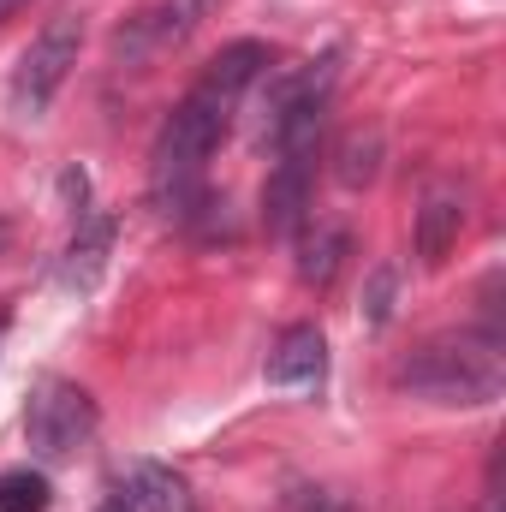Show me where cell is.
Wrapping results in <instances>:
<instances>
[{
  "instance_id": "cell-2",
  "label": "cell",
  "mask_w": 506,
  "mask_h": 512,
  "mask_svg": "<svg viewBox=\"0 0 506 512\" xmlns=\"http://www.w3.org/2000/svg\"><path fill=\"white\" fill-rule=\"evenodd\" d=\"M393 382L405 393H423L435 405H489L506 387V358H501V334H441L423 340Z\"/></svg>"
},
{
  "instance_id": "cell-14",
  "label": "cell",
  "mask_w": 506,
  "mask_h": 512,
  "mask_svg": "<svg viewBox=\"0 0 506 512\" xmlns=\"http://www.w3.org/2000/svg\"><path fill=\"white\" fill-rule=\"evenodd\" d=\"M393 280H399V274H393L387 262L370 274V292H364V322H370V328H387V316H393Z\"/></svg>"
},
{
  "instance_id": "cell-13",
  "label": "cell",
  "mask_w": 506,
  "mask_h": 512,
  "mask_svg": "<svg viewBox=\"0 0 506 512\" xmlns=\"http://www.w3.org/2000/svg\"><path fill=\"white\" fill-rule=\"evenodd\" d=\"M54 489L42 471H0V512H48Z\"/></svg>"
},
{
  "instance_id": "cell-11",
  "label": "cell",
  "mask_w": 506,
  "mask_h": 512,
  "mask_svg": "<svg viewBox=\"0 0 506 512\" xmlns=\"http://www.w3.org/2000/svg\"><path fill=\"white\" fill-rule=\"evenodd\" d=\"M131 512H191V489L167 465H131Z\"/></svg>"
},
{
  "instance_id": "cell-5",
  "label": "cell",
  "mask_w": 506,
  "mask_h": 512,
  "mask_svg": "<svg viewBox=\"0 0 506 512\" xmlns=\"http://www.w3.org/2000/svg\"><path fill=\"white\" fill-rule=\"evenodd\" d=\"M209 6H215V0H161V6H143L137 18H126V24L114 30V54H120L126 66H143V60L179 48V42L209 18Z\"/></svg>"
},
{
  "instance_id": "cell-7",
  "label": "cell",
  "mask_w": 506,
  "mask_h": 512,
  "mask_svg": "<svg viewBox=\"0 0 506 512\" xmlns=\"http://www.w3.org/2000/svg\"><path fill=\"white\" fill-rule=\"evenodd\" d=\"M262 376L274 387H292V393H316V387L328 382V340H322V328L316 322H292L274 340Z\"/></svg>"
},
{
  "instance_id": "cell-12",
  "label": "cell",
  "mask_w": 506,
  "mask_h": 512,
  "mask_svg": "<svg viewBox=\"0 0 506 512\" xmlns=\"http://www.w3.org/2000/svg\"><path fill=\"white\" fill-rule=\"evenodd\" d=\"M340 185L346 191H364L370 179L381 173V131H352L346 143H340Z\"/></svg>"
},
{
  "instance_id": "cell-17",
  "label": "cell",
  "mask_w": 506,
  "mask_h": 512,
  "mask_svg": "<svg viewBox=\"0 0 506 512\" xmlns=\"http://www.w3.org/2000/svg\"><path fill=\"white\" fill-rule=\"evenodd\" d=\"M102 512H131V501H108V507H102Z\"/></svg>"
},
{
  "instance_id": "cell-8",
  "label": "cell",
  "mask_w": 506,
  "mask_h": 512,
  "mask_svg": "<svg viewBox=\"0 0 506 512\" xmlns=\"http://www.w3.org/2000/svg\"><path fill=\"white\" fill-rule=\"evenodd\" d=\"M459 233H465V197H459L453 185H435V191L417 203L411 245H417V256H423L429 268H441V262H447V251L459 245Z\"/></svg>"
},
{
  "instance_id": "cell-10",
  "label": "cell",
  "mask_w": 506,
  "mask_h": 512,
  "mask_svg": "<svg viewBox=\"0 0 506 512\" xmlns=\"http://www.w3.org/2000/svg\"><path fill=\"white\" fill-rule=\"evenodd\" d=\"M298 280L304 286H316V292H328L334 286V274H340V262H346V251H352V239H346V227H334V221H304L298 233Z\"/></svg>"
},
{
  "instance_id": "cell-16",
  "label": "cell",
  "mask_w": 506,
  "mask_h": 512,
  "mask_svg": "<svg viewBox=\"0 0 506 512\" xmlns=\"http://www.w3.org/2000/svg\"><path fill=\"white\" fill-rule=\"evenodd\" d=\"M18 6H30V0H0V24H6V18H12Z\"/></svg>"
},
{
  "instance_id": "cell-15",
  "label": "cell",
  "mask_w": 506,
  "mask_h": 512,
  "mask_svg": "<svg viewBox=\"0 0 506 512\" xmlns=\"http://www.w3.org/2000/svg\"><path fill=\"white\" fill-rule=\"evenodd\" d=\"M310 512H352V507H346V501H328V495H322V501H316Z\"/></svg>"
},
{
  "instance_id": "cell-1",
  "label": "cell",
  "mask_w": 506,
  "mask_h": 512,
  "mask_svg": "<svg viewBox=\"0 0 506 512\" xmlns=\"http://www.w3.org/2000/svg\"><path fill=\"white\" fill-rule=\"evenodd\" d=\"M274 66V54L262 42H227L203 78L191 84V96L167 114V126L155 137V155H149V191L161 203V215H197L203 209V167L209 155L221 149V137L233 131V114L245 102L256 78Z\"/></svg>"
},
{
  "instance_id": "cell-3",
  "label": "cell",
  "mask_w": 506,
  "mask_h": 512,
  "mask_svg": "<svg viewBox=\"0 0 506 512\" xmlns=\"http://www.w3.org/2000/svg\"><path fill=\"white\" fill-rule=\"evenodd\" d=\"M24 435H30L36 459H72L96 435V399L66 376H42L24 405Z\"/></svg>"
},
{
  "instance_id": "cell-9",
  "label": "cell",
  "mask_w": 506,
  "mask_h": 512,
  "mask_svg": "<svg viewBox=\"0 0 506 512\" xmlns=\"http://www.w3.org/2000/svg\"><path fill=\"white\" fill-rule=\"evenodd\" d=\"M108 251H114V215H84V221H78V239L66 245V262H60V286L90 292V286L102 280Z\"/></svg>"
},
{
  "instance_id": "cell-18",
  "label": "cell",
  "mask_w": 506,
  "mask_h": 512,
  "mask_svg": "<svg viewBox=\"0 0 506 512\" xmlns=\"http://www.w3.org/2000/svg\"><path fill=\"white\" fill-rule=\"evenodd\" d=\"M0 328H6V316H0Z\"/></svg>"
},
{
  "instance_id": "cell-6",
  "label": "cell",
  "mask_w": 506,
  "mask_h": 512,
  "mask_svg": "<svg viewBox=\"0 0 506 512\" xmlns=\"http://www.w3.org/2000/svg\"><path fill=\"white\" fill-rule=\"evenodd\" d=\"M310 161H316V149H280V161L262 185V227L280 239H292L310 221Z\"/></svg>"
},
{
  "instance_id": "cell-4",
  "label": "cell",
  "mask_w": 506,
  "mask_h": 512,
  "mask_svg": "<svg viewBox=\"0 0 506 512\" xmlns=\"http://www.w3.org/2000/svg\"><path fill=\"white\" fill-rule=\"evenodd\" d=\"M78 48H84V24H78V18H48V24L36 30V42L18 54V72H12V114L36 120V114L60 96L66 72L78 66Z\"/></svg>"
}]
</instances>
